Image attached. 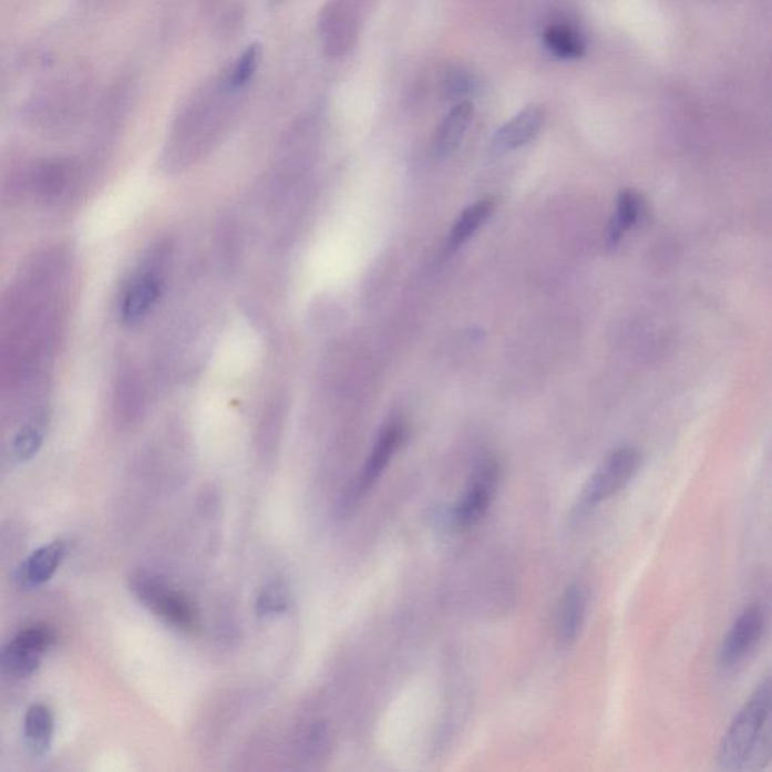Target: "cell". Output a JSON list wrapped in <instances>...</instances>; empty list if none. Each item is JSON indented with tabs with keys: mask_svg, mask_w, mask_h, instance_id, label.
<instances>
[{
	"mask_svg": "<svg viewBox=\"0 0 772 772\" xmlns=\"http://www.w3.org/2000/svg\"><path fill=\"white\" fill-rule=\"evenodd\" d=\"M289 591L281 583H270L257 598V613L260 616L282 615L289 607Z\"/></svg>",
	"mask_w": 772,
	"mask_h": 772,
	"instance_id": "cell-23",
	"label": "cell"
},
{
	"mask_svg": "<svg viewBox=\"0 0 772 772\" xmlns=\"http://www.w3.org/2000/svg\"><path fill=\"white\" fill-rule=\"evenodd\" d=\"M261 62V45L258 43L250 44L248 49L241 53L236 64L229 69L227 76L224 78L223 85L228 93H239L253 78L256 76L258 65Z\"/></svg>",
	"mask_w": 772,
	"mask_h": 772,
	"instance_id": "cell-19",
	"label": "cell"
},
{
	"mask_svg": "<svg viewBox=\"0 0 772 772\" xmlns=\"http://www.w3.org/2000/svg\"><path fill=\"white\" fill-rule=\"evenodd\" d=\"M500 471V463L494 459H486L475 469L469 491L453 511V523L457 528H473L486 516L498 486Z\"/></svg>",
	"mask_w": 772,
	"mask_h": 772,
	"instance_id": "cell-5",
	"label": "cell"
},
{
	"mask_svg": "<svg viewBox=\"0 0 772 772\" xmlns=\"http://www.w3.org/2000/svg\"><path fill=\"white\" fill-rule=\"evenodd\" d=\"M640 462V453L634 446H621L609 453L584 486L578 506L575 507L578 516L586 515L624 491L636 477Z\"/></svg>",
	"mask_w": 772,
	"mask_h": 772,
	"instance_id": "cell-3",
	"label": "cell"
},
{
	"mask_svg": "<svg viewBox=\"0 0 772 772\" xmlns=\"http://www.w3.org/2000/svg\"><path fill=\"white\" fill-rule=\"evenodd\" d=\"M587 613V594L581 584L566 588L557 613V634L562 645L570 646L581 632Z\"/></svg>",
	"mask_w": 772,
	"mask_h": 772,
	"instance_id": "cell-12",
	"label": "cell"
},
{
	"mask_svg": "<svg viewBox=\"0 0 772 772\" xmlns=\"http://www.w3.org/2000/svg\"><path fill=\"white\" fill-rule=\"evenodd\" d=\"M771 759V680L766 678L734 717L721 742L724 771L761 770Z\"/></svg>",
	"mask_w": 772,
	"mask_h": 772,
	"instance_id": "cell-1",
	"label": "cell"
},
{
	"mask_svg": "<svg viewBox=\"0 0 772 772\" xmlns=\"http://www.w3.org/2000/svg\"><path fill=\"white\" fill-rule=\"evenodd\" d=\"M495 204L490 198L480 199L471 204L454 223L450 233L449 248L456 250L465 245L487 223L494 213Z\"/></svg>",
	"mask_w": 772,
	"mask_h": 772,
	"instance_id": "cell-16",
	"label": "cell"
},
{
	"mask_svg": "<svg viewBox=\"0 0 772 772\" xmlns=\"http://www.w3.org/2000/svg\"><path fill=\"white\" fill-rule=\"evenodd\" d=\"M40 661L41 657L17 648L12 642L0 649V667L10 675L22 676V678L31 676L39 670Z\"/></svg>",
	"mask_w": 772,
	"mask_h": 772,
	"instance_id": "cell-20",
	"label": "cell"
},
{
	"mask_svg": "<svg viewBox=\"0 0 772 772\" xmlns=\"http://www.w3.org/2000/svg\"><path fill=\"white\" fill-rule=\"evenodd\" d=\"M53 721L52 711L45 704H32L28 709L27 718H24V740H27L28 749L35 756H44L50 750L53 740Z\"/></svg>",
	"mask_w": 772,
	"mask_h": 772,
	"instance_id": "cell-15",
	"label": "cell"
},
{
	"mask_svg": "<svg viewBox=\"0 0 772 772\" xmlns=\"http://www.w3.org/2000/svg\"><path fill=\"white\" fill-rule=\"evenodd\" d=\"M162 287H164V281H162V275L156 267L148 265L137 270L128 281L123 298H121V320L131 327H135L144 320L161 298Z\"/></svg>",
	"mask_w": 772,
	"mask_h": 772,
	"instance_id": "cell-7",
	"label": "cell"
},
{
	"mask_svg": "<svg viewBox=\"0 0 772 772\" xmlns=\"http://www.w3.org/2000/svg\"><path fill=\"white\" fill-rule=\"evenodd\" d=\"M544 43L554 56L560 60H579L586 52V44L581 37L569 27L554 24L546 29Z\"/></svg>",
	"mask_w": 772,
	"mask_h": 772,
	"instance_id": "cell-18",
	"label": "cell"
},
{
	"mask_svg": "<svg viewBox=\"0 0 772 772\" xmlns=\"http://www.w3.org/2000/svg\"><path fill=\"white\" fill-rule=\"evenodd\" d=\"M45 425L43 421L32 420L24 424L14 440V454L20 462H27L35 456L43 445Z\"/></svg>",
	"mask_w": 772,
	"mask_h": 772,
	"instance_id": "cell-21",
	"label": "cell"
},
{
	"mask_svg": "<svg viewBox=\"0 0 772 772\" xmlns=\"http://www.w3.org/2000/svg\"><path fill=\"white\" fill-rule=\"evenodd\" d=\"M78 175L79 168L73 161L53 158L33 165L28 171L27 178L33 194H39L44 199H58L70 192Z\"/></svg>",
	"mask_w": 772,
	"mask_h": 772,
	"instance_id": "cell-10",
	"label": "cell"
},
{
	"mask_svg": "<svg viewBox=\"0 0 772 772\" xmlns=\"http://www.w3.org/2000/svg\"><path fill=\"white\" fill-rule=\"evenodd\" d=\"M319 35L332 60L348 55L357 43L358 20L348 0H329L319 16Z\"/></svg>",
	"mask_w": 772,
	"mask_h": 772,
	"instance_id": "cell-6",
	"label": "cell"
},
{
	"mask_svg": "<svg viewBox=\"0 0 772 772\" xmlns=\"http://www.w3.org/2000/svg\"><path fill=\"white\" fill-rule=\"evenodd\" d=\"M131 588L133 595L165 624L183 632L198 628L199 615L195 605L164 579L137 572L131 579Z\"/></svg>",
	"mask_w": 772,
	"mask_h": 772,
	"instance_id": "cell-2",
	"label": "cell"
},
{
	"mask_svg": "<svg viewBox=\"0 0 772 772\" xmlns=\"http://www.w3.org/2000/svg\"><path fill=\"white\" fill-rule=\"evenodd\" d=\"M765 625L766 617L762 607L753 605V607L747 608L724 638L720 650L721 666L724 669H730V667L744 661L761 641Z\"/></svg>",
	"mask_w": 772,
	"mask_h": 772,
	"instance_id": "cell-8",
	"label": "cell"
},
{
	"mask_svg": "<svg viewBox=\"0 0 772 772\" xmlns=\"http://www.w3.org/2000/svg\"><path fill=\"white\" fill-rule=\"evenodd\" d=\"M404 435H406V430H404L402 423H390L385 429L382 430L381 435H379L378 441L371 450L370 457L367 459L364 469H362L361 475H359L357 486L352 492V500L361 498L370 491L378 482L379 477L383 474V471L390 465L391 459L394 454L399 452L400 446H402L404 441Z\"/></svg>",
	"mask_w": 772,
	"mask_h": 772,
	"instance_id": "cell-9",
	"label": "cell"
},
{
	"mask_svg": "<svg viewBox=\"0 0 772 772\" xmlns=\"http://www.w3.org/2000/svg\"><path fill=\"white\" fill-rule=\"evenodd\" d=\"M66 555L65 542L56 541L37 549L19 569V581L24 587H37L55 575Z\"/></svg>",
	"mask_w": 772,
	"mask_h": 772,
	"instance_id": "cell-13",
	"label": "cell"
},
{
	"mask_svg": "<svg viewBox=\"0 0 772 772\" xmlns=\"http://www.w3.org/2000/svg\"><path fill=\"white\" fill-rule=\"evenodd\" d=\"M545 111L541 106L525 107L519 114L508 120L492 140V148L495 153H511L517 148H523L544 128Z\"/></svg>",
	"mask_w": 772,
	"mask_h": 772,
	"instance_id": "cell-11",
	"label": "cell"
},
{
	"mask_svg": "<svg viewBox=\"0 0 772 772\" xmlns=\"http://www.w3.org/2000/svg\"><path fill=\"white\" fill-rule=\"evenodd\" d=\"M473 116L474 104L469 100L454 104L453 110L446 114L440 128H438L435 140L438 156L446 157L456 152L466 132H469Z\"/></svg>",
	"mask_w": 772,
	"mask_h": 772,
	"instance_id": "cell-14",
	"label": "cell"
},
{
	"mask_svg": "<svg viewBox=\"0 0 772 772\" xmlns=\"http://www.w3.org/2000/svg\"><path fill=\"white\" fill-rule=\"evenodd\" d=\"M55 638V634H53L49 626L33 625L23 629L22 632L17 634L14 640L11 642L16 645L17 648L27 650L29 653L43 657V655L52 648Z\"/></svg>",
	"mask_w": 772,
	"mask_h": 772,
	"instance_id": "cell-22",
	"label": "cell"
},
{
	"mask_svg": "<svg viewBox=\"0 0 772 772\" xmlns=\"http://www.w3.org/2000/svg\"><path fill=\"white\" fill-rule=\"evenodd\" d=\"M88 85L85 79L73 76L60 78L49 83L43 91L31 100L28 111L31 120L43 125L70 123L86 103Z\"/></svg>",
	"mask_w": 772,
	"mask_h": 772,
	"instance_id": "cell-4",
	"label": "cell"
},
{
	"mask_svg": "<svg viewBox=\"0 0 772 772\" xmlns=\"http://www.w3.org/2000/svg\"><path fill=\"white\" fill-rule=\"evenodd\" d=\"M641 213V199L637 192H620L615 215L609 220L607 240L609 246H617L626 233L637 224Z\"/></svg>",
	"mask_w": 772,
	"mask_h": 772,
	"instance_id": "cell-17",
	"label": "cell"
}]
</instances>
